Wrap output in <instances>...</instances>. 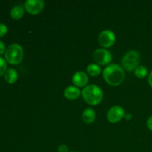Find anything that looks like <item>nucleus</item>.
Segmentation results:
<instances>
[{
  "mask_svg": "<svg viewBox=\"0 0 152 152\" xmlns=\"http://www.w3.org/2000/svg\"><path fill=\"white\" fill-rule=\"evenodd\" d=\"M103 78L110 86H120L125 80L124 71L120 65L117 64H111L104 69Z\"/></svg>",
  "mask_w": 152,
  "mask_h": 152,
  "instance_id": "1",
  "label": "nucleus"
},
{
  "mask_svg": "<svg viewBox=\"0 0 152 152\" xmlns=\"http://www.w3.org/2000/svg\"><path fill=\"white\" fill-rule=\"evenodd\" d=\"M82 96L87 103L96 105L100 103L103 98L102 91L96 85H88L82 91Z\"/></svg>",
  "mask_w": 152,
  "mask_h": 152,
  "instance_id": "2",
  "label": "nucleus"
},
{
  "mask_svg": "<svg viewBox=\"0 0 152 152\" xmlns=\"http://www.w3.org/2000/svg\"><path fill=\"white\" fill-rule=\"evenodd\" d=\"M24 56L23 48L20 45L13 43L10 45L6 49L4 56L7 62L12 65H17L22 61Z\"/></svg>",
  "mask_w": 152,
  "mask_h": 152,
  "instance_id": "3",
  "label": "nucleus"
},
{
  "mask_svg": "<svg viewBox=\"0 0 152 152\" xmlns=\"http://www.w3.org/2000/svg\"><path fill=\"white\" fill-rule=\"evenodd\" d=\"M140 62V55L137 50H130L123 57L121 64L123 68L127 71H135L139 66Z\"/></svg>",
  "mask_w": 152,
  "mask_h": 152,
  "instance_id": "4",
  "label": "nucleus"
},
{
  "mask_svg": "<svg viewBox=\"0 0 152 152\" xmlns=\"http://www.w3.org/2000/svg\"><path fill=\"white\" fill-rule=\"evenodd\" d=\"M93 59L99 65H105L109 64L112 60L111 52L106 49H97L93 53Z\"/></svg>",
  "mask_w": 152,
  "mask_h": 152,
  "instance_id": "5",
  "label": "nucleus"
},
{
  "mask_svg": "<svg viewBox=\"0 0 152 152\" xmlns=\"http://www.w3.org/2000/svg\"><path fill=\"white\" fill-rule=\"evenodd\" d=\"M99 45L103 48H110L114 44L116 37L114 32L109 30H105L99 34L98 37Z\"/></svg>",
  "mask_w": 152,
  "mask_h": 152,
  "instance_id": "6",
  "label": "nucleus"
},
{
  "mask_svg": "<svg viewBox=\"0 0 152 152\" xmlns=\"http://www.w3.org/2000/svg\"><path fill=\"white\" fill-rule=\"evenodd\" d=\"M45 2L42 0H27L25 2V9L28 13L37 15L44 9Z\"/></svg>",
  "mask_w": 152,
  "mask_h": 152,
  "instance_id": "7",
  "label": "nucleus"
},
{
  "mask_svg": "<svg viewBox=\"0 0 152 152\" xmlns=\"http://www.w3.org/2000/svg\"><path fill=\"white\" fill-rule=\"evenodd\" d=\"M125 111L120 105H114L108 110L107 119L111 123H116L120 121L125 117Z\"/></svg>",
  "mask_w": 152,
  "mask_h": 152,
  "instance_id": "8",
  "label": "nucleus"
},
{
  "mask_svg": "<svg viewBox=\"0 0 152 152\" xmlns=\"http://www.w3.org/2000/svg\"><path fill=\"white\" fill-rule=\"evenodd\" d=\"M88 77L83 71H77L74 74L72 78L73 83L77 87H84L88 83Z\"/></svg>",
  "mask_w": 152,
  "mask_h": 152,
  "instance_id": "9",
  "label": "nucleus"
},
{
  "mask_svg": "<svg viewBox=\"0 0 152 152\" xmlns=\"http://www.w3.org/2000/svg\"><path fill=\"white\" fill-rule=\"evenodd\" d=\"M80 95V91L76 86H68L64 91V96L66 99L74 100L77 99Z\"/></svg>",
  "mask_w": 152,
  "mask_h": 152,
  "instance_id": "10",
  "label": "nucleus"
},
{
  "mask_svg": "<svg viewBox=\"0 0 152 152\" xmlns=\"http://www.w3.org/2000/svg\"><path fill=\"white\" fill-rule=\"evenodd\" d=\"M82 119L86 124H91L94 123L96 119V114H95L94 110L92 108H86L82 114Z\"/></svg>",
  "mask_w": 152,
  "mask_h": 152,
  "instance_id": "11",
  "label": "nucleus"
},
{
  "mask_svg": "<svg viewBox=\"0 0 152 152\" xmlns=\"http://www.w3.org/2000/svg\"><path fill=\"white\" fill-rule=\"evenodd\" d=\"M18 79V74L13 68H9L4 74V80L8 84H13Z\"/></svg>",
  "mask_w": 152,
  "mask_h": 152,
  "instance_id": "12",
  "label": "nucleus"
},
{
  "mask_svg": "<svg viewBox=\"0 0 152 152\" xmlns=\"http://www.w3.org/2000/svg\"><path fill=\"white\" fill-rule=\"evenodd\" d=\"M25 13V10L22 6H15L10 10V16L13 19H20Z\"/></svg>",
  "mask_w": 152,
  "mask_h": 152,
  "instance_id": "13",
  "label": "nucleus"
},
{
  "mask_svg": "<svg viewBox=\"0 0 152 152\" xmlns=\"http://www.w3.org/2000/svg\"><path fill=\"white\" fill-rule=\"evenodd\" d=\"M87 72L91 77H97L101 73V68L99 65L95 63H91L87 67Z\"/></svg>",
  "mask_w": 152,
  "mask_h": 152,
  "instance_id": "14",
  "label": "nucleus"
},
{
  "mask_svg": "<svg viewBox=\"0 0 152 152\" xmlns=\"http://www.w3.org/2000/svg\"><path fill=\"white\" fill-rule=\"evenodd\" d=\"M135 76L139 79H143L148 75V69L143 65H139L134 71Z\"/></svg>",
  "mask_w": 152,
  "mask_h": 152,
  "instance_id": "15",
  "label": "nucleus"
},
{
  "mask_svg": "<svg viewBox=\"0 0 152 152\" xmlns=\"http://www.w3.org/2000/svg\"><path fill=\"white\" fill-rule=\"evenodd\" d=\"M6 71H7V63L6 61L0 56V77L4 75Z\"/></svg>",
  "mask_w": 152,
  "mask_h": 152,
  "instance_id": "16",
  "label": "nucleus"
},
{
  "mask_svg": "<svg viewBox=\"0 0 152 152\" xmlns=\"http://www.w3.org/2000/svg\"><path fill=\"white\" fill-rule=\"evenodd\" d=\"M7 32V28L4 24L0 23V37H4Z\"/></svg>",
  "mask_w": 152,
  "mask_h": 152,
  "instance_id": "17",
  "label": "nucleus"
},
{
  "mask_svg": "<svg viewBox=\"0 0 152 152\" xmlns=\"http://www.w3.org/2000/svg\"><path fill=\"white\" fill-rule=\"evenodd\" d=\"M58 151L59 152H68V148L65 144H62L58 147Z\"/></svg>",
  "mask_w": 152,
  "mask_h": 152,
  "instance_id": "18",
  "label": "nucleus"
},
{
  "mask_svg": "<svg viewBox=\"0 0 152 152\" xmlns=\"http://www.w3.org/2000/svg\"><path fill=\"white\" fill-rule=\"evenodd\" d=\"M6 47H5V45L1 41H0V55L3 54V53H5L6 51Z\"/></svg>",
  "mask_w": 152,
  "mask_h": 152,
  "instance_id": "19",
  "label": "nucleus"
},
{
  "mask_svg": "<svg viewBox=\"0 0 152 152\" xmlns=\"http://www.w3.org/2000/svg\"><path fill=\"white\" fill-rule=\"evenodd\" d=\"M147 127L152 132V116L148 117V120H147Z\"/></svg>",
  "mask_w": 152,
  "mask_h": 152,
  "instance_id": "20",
  "label": "nucleus"
},
{
  "mask_svg": "<svg viewBox=\"0 0 152 152\" xmlns=\"http://www.w3.org/2000/svg\"><path fill=\"white\" fill-rule=\"evenodd\" d=\"M148 84H149L150 87L152 88V71L150 72L149 75H148Z\"/></svg>",
  "mask_w": 152,
  "mask_h": 152,
  "instance_id": "21",
  "label": "nucleus"
},
{
  "mask_svg": "<svg viewBox=\"0 0 152 152\" xmlns=\"http://www.w3.org/2000/svg\"><path fill=\"white\" fill-rule=\"evenodd\" d=\"M125 117L127 120H130L132 119V114H125Z\"/></svg>",
  "mask_w": 152,
  "mask_h": 152,
  "instance_id": "22",
  "label": "nucleus"
},
{
  "mask_svg": "<svg viewBox=\"0 0 152 152\" xmlns=\"http://www.w3.org/2000/svg\"><path fill=\"white\" fill-rule=\"evenodd\" d=\"M71 152H77V151H71Z\"/></svg>",
  "mask_w": 152,
  "mask_h": 152,
  "instance_id": "23",
  "label": "nucleus"
}]
</instances>
